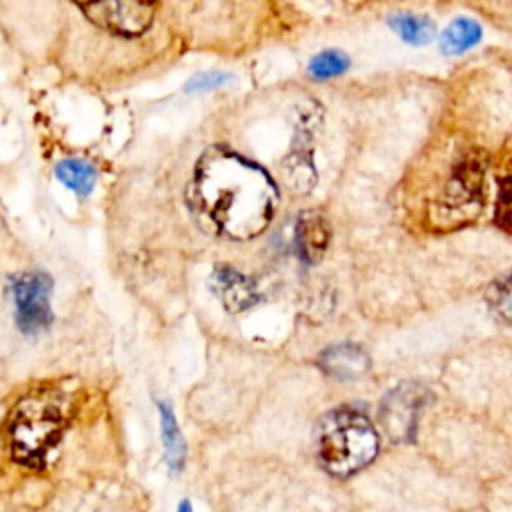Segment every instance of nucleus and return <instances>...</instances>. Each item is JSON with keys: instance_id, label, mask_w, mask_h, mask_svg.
<instances>
[{"instance_id": "obj_1", "label": "nucleus", "mask_w": 512, "mask_h": 512, "mask_svg": "<svg viewBox=\"0 0 512 512\" xmlns=\"http://www.w3.org/2000/svg\"><path fill=\"white\" fill-rule=\"evenodd\" d=\"M192 202L214 232L230 240H250L268 228L278 188L260 164L216 146L196 164Z\"/></svg>"}, {"instance_id": "obj_2", "label": "nucleus", "mask_w": 512, "mask_h": 512, "mask_svg": "<svg viewBox=\"0 0 512 512\" xmlns=\"http://www.w3.org/2000/svg\"><path fill=\"white\" fill-rule=\"evenodd\" d=\"M314 446L320 466L330 476L348 478L374 462L380 438L364 412L340 406L318 422Z\"/></svg>"}, {"instance_id": "obj_3", "label": "nucleus", "mask_w": 512, "mask_h": 512, "mask_svg": "<svg viewBox=\"0 0 512 512\" xmlns=\"http://www.w3.org/2000/svg\"><path fill=\"white\" fill-rule=\"evenodd\" d=\"M64 416L58 404L46 396H28L18 402L8 422L10 452L28 468H42L50 450L58 444Z\"/></svg>"}, {"instance_id": "obj_4", "label": "nucleus", "mask_w": 512, "mask_h": 512, "mask_svg": "<svg viewBox=\"0 0 512 512\" xmlns=\"http://www.w3.org/2000/svg\"><path fill=\"white\" fill-rule=\"evenodd\" d=\"M52 280L44 272H22L10 278L16 324L24 334H38L52 322Z\"/></svg>"}, {"instance_id": "obj_5", "label": "nucleus", "mask_w": 512, "mask_h": 512, "mask_svg": "<svg viewBox=\"0 0 512 512\" xmlns=\"http://www.w3.org/2000/svg\"><path fill=\"white\" fill-rule=\"evenodd\" d=\"M428 396V390L416 382H402L384 396L380 422L392 442H410L414 438L418 416Z\"/></svg>"}, {"instance_id": "obj_6", "label": "nucleus", "mask_w": 512, "mask_h": 512, "mask_svg": "<svg viewBox=\"0 0 512 512\" xmlns=\"http://www.w3.org/2000/svg\"><path fill=\"white\" fill-rule=\"evenodd\" d=\"M84 16L98 28L116 36H140L154 18V4L150 2H88L78 4Z\"/></svg>"}, {"instance_id": "obj_7", "label": "nucleus", "mask_w": 512, "mask_h": 512, "mask_svg": "<svg viewBox=\"0 0 512 512\" xmlns=\"http://www.w3.org/2000/svg\"><path fill=\"white\" fill-rule=\"evenodd\" d=\"M212 288L226 310L244 312L258 302L254 282L232 266L218 264L212 272Z\"/></svg>"}, {"instance_id": "obj_8", "label": "nucleus", "mask_w": 512, "mask_h": 512, "mask_svg": "<svg viewBox=\"0 0 512 512\" xmlns=\"http://www.w3.org/2000/svg\"><path fill=\"white\" fill-rule=\"evenodd\" d=\"M296 250L306 264L322 260L330 242V224L318 210H306L296 220Z\"/></svg>"}, {"instance_id": "obj_9", "label": "nucleus", "mask_w": 512, "mask_h": 512, "mask_svg": "<svg viewBox=\"0 0 512 512\" xmlns=\"http://www.w3.org/2000/svg\"><path fill=\"white\" fill-rule=\"evenodd\" d=\"M320 366L324 372L340 380H350L364 374L370 366V360L360 346L346 342L324 350L320 356Z\"/></svg>"}, {"instance_id": "obj_10", "label": "nucleus", "mask_w": 512, "mask_h": 512, "mask_svg": "<svg viewBox=\"0 0 512 512\" xmlns=\"http://www.w3.org/2000/svg\"><path fill=\"white\" fill-rule=\"evenodd\" d=\"M158 414H160V436H162V446L166 454V462L172 470H180L186 458V444L180 434L176 416L172 408L166 402H158Z\"/></svg>"}, {"instance_id": "obj_11", "label": "nucleus", "mask_w": 512, "mask_h": 512, "mask_svg": "<svg viewBox=\"0 0 512 512\" xmlns=\"http://www.w3.org/2000/svg\"><path fill=\"white\" fill-rule=\"evenodd\" d=\"M96 176V168L90 162L78 158L60 160L56 166V178L78 196H88L92 192Z\"/></svg>"}, {"instance_id": "obj_12", "label": "nucleus", "mask_w": 512, "mask_h": 512, "mask_svg": "<svg viewBox=\"0 0 512 512\" xmlns=\"http://www.w3.org/2000/svg\"><path fill=\"white\" fill-rule=\"evenodd\" d=\"M482 38V28L470 18H456L444 30L440 46L444 54H462L464 50L478 44Z\"/></svg>"}, {"instance_id": "obj_13", "label": "nucleus", "mask_w": 512, "mask_h": 512, "mask_svg": "<svg viewBox=\"0 0 512 512\" xmlns=\"http://www.w3.org/2000/svg\"><path fill=\"white\" fill-rule=\"evenodd\" d=\"M282 178L284 184L294 192V194H306L316 178L314 166L310 162V156L304 152H292L290 156L284 158L282 162Z\"/></svg>"}, {"instance_id": "obj_14", "label": "nucleus", "mask_w": 512, "mask_h": 512, "mask_svg": "<svg viewBox=\"0 0 512 512\" xmlns=\"http://www.w3.org/2000/svg\"><path fill=\"white\" fill-rule=\"evenodd\" d=\"M390 26L402 40L416 46L428 44L436 30L434 22L420 14H396L390 18Z\"/></svg>"}, {"instance_id": "obj_15", "label": "nucleus", "mask_w": 512, "mask_h": 512, "mask_svg": "<svg viewBox=\"0 0 512 512\" xmlns=\"http://www.w3.org/2000/svg\"><path fill=\"white\" fill-rule=\"evenodd\" d=\"M350 60L344 52L340 50H326V52H320L318 56L312 58L310 62V74L314 78H332V76H340L342 72H346Z\"/></svg>"}, {"instance_id": "obj_16", "label": "nucleus", "mask_w": 512, "mask_h": 512, "mask_svg": "<svg viewBox=\"0 0 512 512\" xmlns=\"http://www.w3.org/2000/svg\"><path fill=\"white\" fill-rule=\"evenodd\" d=\"M488 306L496 316L512 322V272L488 288Z\"/></svg>"}, {"instance_id": "obj_17", "label": "nucleus", "mask_w": 512, "mask_h": 512, "mask_svg": "<svg viewBox=\"0 0 512 512\" xmlns=\"http://www.w3.org/2000/svg\"><path fill=\"white\" fill-rule=\"evenodd\" d=\"M498 182H500V192H498V204H496V222L504 230L512 232V164L498 178Z\"/></svg>"}, {"instance_id": "obj_18", "label": "nucleus", "mask_w": 512, "mask_h": 512, "mask_svg": "<svg viewBox=\"0 0 512 512\" xmlns=\"http://www.w3.org/2000/svg\"><path fill=\"white\" fill-rule=\"evenodd\" d=\"M228 76L226 74H216V72H210V74H202L200 78H194L190 80V84L186 86V90H204V88H214V86H220L222 82H226Z\"/></svg>"}, {"instance_id": "obj_19", "label": "nucleus", "mask_w": 512, "mask_h": 512, "mask_svg": "<svg viewBox=\"0 0 512 512\" xmlns=\"http://www.w3.org/2000/svg\"><path fill=\"white\" fill-rule=\"evenodd\" d=\"M178 512H194V510H192V506H190L188 500H182L180 506H178Z\"/></svg>"}]
</instances>
